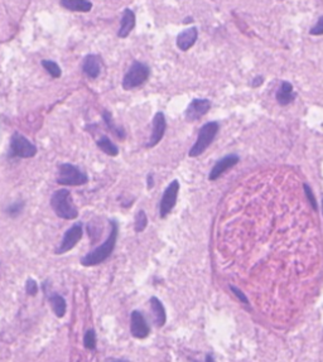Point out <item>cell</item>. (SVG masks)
Returning <instances> with one entry per match:
<instances>
[{
	"mask_svg": "<svg viewBox=\"0 0 323 362\" xmlns=\"http://www.w3.org/2000/svg\"><path fill=\"white\" fill-rule=\"evenodd\" d=\"M109 225L110 232L109 236H107V239L101 245H99L96 249H93L92 251L87 253L81 259V264L83 266H87L88 268V266L99 265V264L107 260L112 254V251H114V249L116 246V241H118L119 223L116 219H110Z\"/></svg>",
	"mask_w": 323,
	"mask_h": 362,
	"instance_id": "1",
	"label": "cell"
},
{
	"mask_svg": "<svg viewBox=\"0 0 323 362\" xmlns=\"http://www.w3.org/2000/svg\"><path fill=\"white\" fill-rule=\"evenodd\" d=\"M50 203L56 216L60 217V218L75 219L79 216V211H77V207L75 206L71 192L66 188L55 191V193L51 197Z\"/></svg>",
	"mask_w": 323,
	"mask_h": 362,
	"instance_id": "2",
	"label": "cell"
},
{
	"mask_svg": "<svg viewBox=\"0 0 323 362\" xmlns=\"http://www.w3.org/2000/svg\"><path fill=\"white\" fill-rule=\"evenodd\" d=\"M220 130V123L219 121H208L202 128L200 129L196 139L195 144L191 146L188 151L189 158H197L200 156L208 146L214 143L215 138H216L217 133Z\"/></svg>",
	"mask_w": 323,
	"mask_h": 362,
	"instance_id": "3",
	"label": "cell"
},
{
	"mask_svg": "<svg viewBox=\"0 0 323 362\" xmlns=\"http://www.w3.org/2000/svg\"><path fill=\"white\" fill-rule=\"evenodd\" d=\"M149 76H151V69L148 65L139 62V61H134L126 73L124 74L121 86L125 91L134 90V88L144 85L148 81Z\"/></svg>",
	"mask_w": 323,
	"mask_h": 362,
	"instance_id": "4",
	"label": "cell"
},
{
	"mask_svg": "<svg viewBox=\"0 0 323 362\" xmlns=\"http://www.w3.org/2000/svg\"><path fill=\"white\" fill-rule=\"evenodd\" d=\"M56 182L61 186H83L88 182V176L75 164L62 163L58 165Z\"/></svg>",
	"mask_w": 323,
	"mask_h": 362,
	"instance_id": "5",
	"label": "cell"
},
{
	"mask_svg": "<svg viewBox=\"0 0 323 362\" xmlns=\"http://www.w3.org/2000/svg\"><path fill=\"white\" fill-rule=\"evenodd\" d=\"M37 146L30 142L28 138L20 133L15 132L10 138V146H9V156L10 158H33L37 154Z\"/></svg>",
	"mask_w": 323,
	"mask_h": 362,
	"instance_id": "6",
	"label": "cell"
},
{
	"mask_svg": "<svg viewBox=\"0 0 323 362\" xmlns=\"http://www.w3.org/2000/svg\"><path fill=\"white\" fill-rule=\"evenodd\" d=\"M179 188H181V186H179L178 179H173L164 190V192L162 195L161 202H159V217L161 218H165L175 207L177 200H178Z\"/></svg>",
	"mask_w": 323,
	"mask_h": 362,
	"instance_id": "7",
	"label": "cell"
},
{
	"mask_svg": "<svg viewBox=\"0 0 323 362\" xmlns=\"http://www.w3.org/2000/svg\"><path fill=\"white\" fill-rule=\"evenodd\" d=\"M83 235V225L82 222H76L65 232L62 240H61L60 245L57 246L55 253L57 255H62V254L69 253L70 250L74 249L77 245V242L82 239Z\"/></svg>",
	"mask_w": 323,
	"mask_h": 362,
	"instance_id": "8",
	"label": "cell"
},
{
	"mask_svg": "<svg viewBox=\"0 0 323 362\" xmlns=\"http://www.w3.org/2000/svg\"><path fill=\"white\" fill-rule=\"evenodd\" d=\"M167 130V120H165V115L162 111H158L154 115L153 120H152V133L149 137L148 143H147V148H154L158 145L159 142L163 139Z\"/></svg>",
	"mask_w": 323,
	"mask_h": 362,
	"instance_id": "9",
	"label": "cell"
},
{
	"mask_svg": "<svg viewBox=\"0 0 323 362\" xmlns=\"http://www.w3.org/2000/svg\"><path fill=\"white\" fill-rule=\"evenodd\" d=\"M130 333L138 340L147 338L151 333V327L145 317L143 316V313L139 310H133L130 314Z\"/></svg>",
	"mask_w": 323,
	"mask_h": 362,
	"instance_id": "10",
	"label": "cell"
},
{
	"mask_svg": "<svg viewBox=\"0 0 323 362\" xmlns=\"http://www.w3.org/2000/svg\"><path fill=\"white\" fill-rule=\"evenodd\" d=\"M211 101L208 99H193L184 111L187 121H197L211 109Z\"/></svg>",
	"mask_w": 323,
	"mask_h": 362,
	"instance_id": "11",
	"label": "cell"
},
{
	"mask_svg": "<svg viewBox=\"0 0 323 362\" xmlns=\"http://www.w3.org/2000/svg\"><path fill=\"white\" fill-rule=\"evenodd\" d=\"M239 162H240V156H239L238 154H229V155H225L224 158L217 160V162L215 163L214 167L211 168L210 174H208V179L211 182L217 181L226 170L235 167Z\"/></svg>",
	"mask_w": 323,
	"mask_h": 362,
	"instance_id": "12",
	"label": "cell"
},
{
	"mask_svg": "<svg viewBox=\"0 0 323 362\" xmlns=\"http://www.w3.org/2000/svg\"><path fill=\"white\" fill-rule=\"evenodd\" d=\"M81 70L86 74V77H88L91 80L97 78L102 70V61L100 56L93 55V53L85 56L82 60V65H81Z\"/></svg>",
	"mask_w": 323,
	"mask_h": 362,
	"instance_id": "13",
	"label": "cell"
},
{
	"mask_svg": "<svg viewBox=\"0 0 323 362\" xmlns=\"http://www.w3.org/2000/svg\"><path fill=\"white\" fill-rule=\"evenodd\" d=\"M198 39V29L196 27H189L187 29L182 30L181 33L177 36L175 44L178 47V50L182 52H187L189 48L195 46Z\"/></svg>",
	"mask_w": 323,
	"mask_h": 362,
	"instance_id": "14",
	"label": "cell"
},
{
	"mask_svg": "<svg viewBox=\"0 0 323 362\" xmlns=\"http://www.w3.org/2000/svg\"><path fill=\"white\" fill-rule=\"evenodd\" d=\"M135 23H137V17L135 13L130 8H125L123 11L120 20V27L118 30V37L119 38L124 39L128 38L129 34L132 33V30L134 29Z\"/></svg>",
	"mask_w": 323,
	"mask_h": 362,
	"instance_id": "15",
	"label": "cell"
},
{
	"mask_svg": "<svg viewBox=\"0 0 323 362\" xmlns=\"http://www.w3.org/2000/svg\"><path fill=\"white\" fill-rule=\"evenodd\" d=\"M296 96L297 95L293 91V85L288 82V81H283L280 87L278 88L277 95H275L278 104L282 105V106H287V105L292 104L294 99H296Z\"/></svg>",
	"mask_w": 323,
	"mask_h": 362,
	"instance_id": "16",
	"label": "cell"
},
{
	"mask_svg": "<svg viewBox=\"0 0 323 362\" xmlns=\"http://www.w3.org/2000/svg\"><path fill=\"white\" fill-rule=\"evenodd\" d=\"M149 303H151L152 312H153L154 324L157 327H163L165 324V321H167V313H165L164 305L161 302V299H158L157 296H152Z\"/></svg>",
	"mask_w": 323,
	"mask_h": 362,
	"instance_id": "17",
	"label": "cell"
},
{
	"mask_svg": "<svg viewBox=\"0 0 323 362\" xmlns=\"http://www.w3.org/2000/svg\"><path fill=\"white\" fill-rule=\"evenodd\" d=\"M60 4L67 10L81 11V13H88L93 6V4L88 0H62Z\"/></svg>",
	"mask_w": 323,
	"mask_h": 362,
	"instance_id": "18",
	"label": "cell"
},
{
	"mask_svg": "<svg viewBox=\"0 0 323 362\" xmlns=\"http://www.w3.org/2000/svg\"><path fill=\"white\" fill-rule=\"evenodd\" d=\"M48 302H50L51 308H52L53 313L58 318H62L66 314L67 310V303L66 299L63 298L62 295L57 293H52L50 296H48Z\"/></svg>",
	"mask_w": 323,
	"mask_h": 362,
	"instance_id": "19",
	"label": "cell"
},
{
	"mask_svg": "<svg viewBox=\"0 0 323 362\" xmlns=\"http://www.w3.org/2000/svg\"><path fill=\"white\" fill-rule=\"evenodd\" d=\"M101 118H102V121H104V124L106 125L107 129H109L110 132L114 133V135H115L116 138H119L120 140L125 139L126 138L125 130H124L123 127H119V125H116L115 121H114V119H112V115L110 111L104 110L101 114Z\"/></svg>",
	"mask_w": 323,
	"mask_h": 362,
	"instance_id": "20",
	"label": "cell"
},
{
	"mask_svg": "<svg viewBox=\"0 0 323 362\" xmlns=\"http://www.w3.org/2000/svg\"><path fill=\"white\" fill-rule=\"evenodd\" d=\"M96 145L101 151H104L105 154L110 156H116L119 155V148L112 143L111 139H110L107 135H102L101 138L96 140Z\"/></svg>",
	"mask_w": 323,
	"mask_h": 362,
	"instance_id": "21",
	"label": "cell"
},
{
	"mask_svg": "<svg viewBox=\"0 0 323 362\" xmlns=\"http://www.w3.org/2000/svg\"><path fill=\"white\" fill-rule=\"evenodd\" d=\"M42 67L46 70V72L48 74H51V77L53 78H60L61 74H62V70H61L60 65L57 62L52 60H42L41 62Z\"/></svg>",
	"mask_w": 323,
	"mask_h": 362,
	"instance_id": "22",
	"label": "cell"
},
{
	"mask_svg": "<svg viewBox=\"0 0 323 362\" xmlns=\"http://www.w3.org/2000/svg\"><path fill=\"white\" fill-rule=\"evenodd\" d=\"M148 226V216L145 214L144 210H139L135 215V222H134V230L135 232H143Z\"/></svg>",
	"mask_w": 323,
	"mask_h": 362,
	"instance_id": "23",
	"label": "cell"
},
{
	"mask_svg": "<svg viewBox=\"0 0 323 362\" xmlns=\"http://www.w3.org/2000/svg\"><path fill=\"white\" fill-rule=\"evenodd\" d=\"M25 203L24 201H15V202L10 203L8 207L5 209V212L8 216L10 217H17L18 215L22 214L23 209H24Z\"/></svg>",
	"mask_w": 323,
	"mask_h": 362,
	"instance_id": "24",
	"label": "cell"
},
{
	"mask_svg": "<svg viewBox=\"0 0 323 362\" xmlns=\"http://www.w3.org/2000/svg\"><path fill=\"white\" fill-rule=\"evenodd\" d=\"M83 346L86 350L93 351L96 349V333L93 329H88L83 336Z\"/></svg>",
	"mask_w": 323,
	"mask_h": 362,
	"instance_id": "25",
	"label": "cell"
},
{
	"mask_svg": "<svg viewBox=\"0 0 323 362\" xmlns=\"http://www.w3.org/2000/svg\"><path fill=\"white\" fill-rule=\"evenodd\" d=\"M25 291H27L28 295L30 296H34L38 294L39 291V287L37 284V282L34 279H28L27 283H25Z\"/></svg>",
	"mask_w": 323,
	"mask_h": 362,
	"instance_id": "26",
	"label": "cell"
},
{
	"mask_svg": "<svg viewBox=\"0 0 323 362\" xmlns=\"http://www.w3.org/2000/svg\"><path fill=\"white\" fill-rule=\"evenodd\" d=\"M229 288H230V290L233 291V293L235 294L236 296H238V299H239V300H240L241 303H244V304L249 305V299H247V296L245 295V294L242 293V291H241L240 289L236 288L235 286H229Z\"/></svg>",
	"mask_w": 323,
	"mask_h": 362,
	"instance_id": "27",
	"label": "cell"
},
{
	"mask_svg": "<svg viewBox=\"0 0 323 362\" xmlns=\"http://www.w3.org/2000/svg\"><path fill=\"white\" fill-rule=\"evenodd\" d=\"M303 188H304V192H306V196L307 198H308V201H310V203L312 205L313 210H317V202H316V197L315 195H313L312 190H311V187L308 186L307 183L303 184Z\"/></svg>",
	"mask_w": 323,
	"mask_h": 362,
	"instance_id": "28",
	"label": "cell"
},
{
	"mask_svg": "<svg viewBox=\"0 0 323 362\" xmlns=\"http://www.w3.org/2000/svg\"><path fill=\"white\" fill-rule=\"evenodd\" d=\"M311 34L312 36H322L323 34V17H320L317 24L311 29Z\"/></svg>",
	"mask_w": 323,
	"mask_h": 362,
	"instance_id": "29",
	"label": "cell"
},
{
	"mask_svg": "<svg viewBox=\"0 0 323 362\" xmlns=\"http://www.w3.org/2000/svg\"><path fill=\"white\" fill-rule=\"evenodd\" d=\"M264 82V77L263 76H256L252 78L251 83H250V86H252V87H259L260 85H263Z\"/></svg>",
	"mask_w": 323,
	"mask_h": 362,
	"instance_id": "30",
	"label": "cell"
},
{
	"mask_svg": "<svg viewBox=\"0 0 323 362\" xmlns=\"http://www.w3.org/2000/svg\"><path fill=\"white\" fill-rule=\"evenodd\" d=\"M153 186H154L153 173H148V176H147V188H148V190H152Z\"/></svg>",
	"mask_w": 323,
	"mask_h": 362,
	"instance_id": "31",
	"label": "cell"
},
{
	"mask_svg": "<svg viewBox=\"0 0 323 362\" xmlns=\"http://www.w3.org/2000/svg\"><path fill=\"white\" fill-rule=\"evenodd\" d=\"M205 362H216V360H215V357L212 356L211 354H208L207 356H206L205 359Z\"/></svg>",
	"mask_w": 323,
	"mask_h": 362,
	"instance_id": "32",
	"label": "cell"
},
{
	"mask_svg": "<svg viewBox=\"0 0 323 362\" xmlns=\"http://www.w3.org/2000/svg\"><path fill=\"white\" fill-rule=\"evenodd\" d=\"M112 362H129L126 360H116V361H112Z\"/></svg>",
	"mask_w": 323,
	"mask_h": 362,
	"instance_id": "33",
	"label": "cell"
},
{
	"mask_svg": "<svg viewBox=\"0 0 323 362\" xmlns=\"http://www.w3.org/2000/svg\"><path fill=\"white\" fill-rule=\"evenodd\" d=\"M322 211H323V200H322Z\"/></svg>",
	"mask_w": 323,
	"mask_h": 362,
	"instance_id": "34",
	"label": "cell"
}]
</instances>
